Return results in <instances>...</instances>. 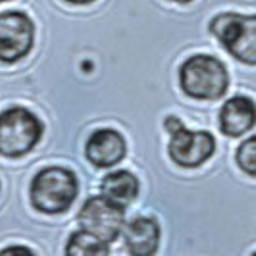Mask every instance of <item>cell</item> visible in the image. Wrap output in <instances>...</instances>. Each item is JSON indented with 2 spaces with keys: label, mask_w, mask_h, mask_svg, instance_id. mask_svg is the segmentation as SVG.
Listing matches in <instances>:
<instances>
[{
  "label": "cell",
  "mask_w": 256,
  "mask_h": 256,
  "mask_svg": "<svg viewBox=\"0 0 256 256\" xmlns=\"http://www.w3.org/2000/svg\"><path fill=\"white\" fill-rule=\"evenodd\" d=\"M77 194H79L77 176L72 170L62 166L40 170L29 187V198L33 208L46 216L68 212L77 200Z\"/></svg>",
  "instance_id": "1"
},
{
  "label": "cell",
  "mask_w": 256,
  "mask_h": 256,
  "mask_svg": "<svg viewBox=\"0 0 256 256\" xmlns=\"http://www.w3.org/2000/svg\"><path fill=\"white\" fill-rule=\"evenodd\" d=\"M180 87L194 100H220L230 89L228 68L216 56H189L180 68Z\"/></svg>",
  "instance_id": "2"
},
{
  "label": "cell",
  "mask_w": 256,
  "mask_h": 256,
  "mask_svg": "<svg viewBox=\"0 0 256 256\" xmlns=\"http://www.w3.org/2000/svg\"><path fill=\"white\" fill-rule=\"evenodd\" d=\"M44 126L24 106H14L0 114V156L22 158L37 146Z\"/></svg>",
  "instance_id": "3"
},
{
  "label": "cell",
  "mask_w": 256,
  "mask_h": 256,
  "mask_svg": "<svg viewBox=\"0 0 256 256\" xmlns=\"http://www.w3.org/2000/svg\"><path fill=\"white\" fill-rule=\"evenodd\" d=\"M210 31L233 58L246 66L256 64V18L252 14H218L210 22Z\"/></svg>",
  "instance_id": "4"
},
{
  "label": "cell",
  "mask_w": 256,
  "mask_h": 256,
  "mask_svg": "<svg viewBox=\"0 0 256 256\" xmlns=\"http://www.w3.org/2000/svg\"><path fill=\"white\" fill-rule=\"evenodd\" d=\"M77 224L79 230L89 231L96 239L112 244L122 235L126 224V208L116 204L104 194H96L83 202L77 214Z\"/></svg>",
  "instance_id": "5"
},
{
  "label": "cell",
  "mask_w": 256,
  "mask_h": 256,
  "mask_svg": "<svg viewBox=\"0 0 256 256\" xmlns=\"http://www.w3.org/2000/svg\"><path fill=\"white\" fill-rule=\"evenodd\" d=\"M35 44V24L26 12L0 14V62L16 64L24 60Z\"/></svg>",
  "instance_id": "6"
},
{
  "label": "cell",
  "mask_w": 256,
  "mask_h": 256,
  "mask_svg": "<svg viewBox=\"0 0 256 256\" xmlns=\"http://www.w3.org/2000/svg\"><path fill=\"white\" fill-rule=\"evenodd\" d=\"M216 152V139L208 131H191L185 126L170 133L168 154L180 168L194 170L208 162Z\"/></svg>",
  "instance_id": "7"
},
{
  "label": "cell",
  "mask_w": 256,
  "mask_h": 256,
  "mask_svg": "<svg viewBox=\"0 0 256 256\" xmlns=\"http://www.w3.org/2000/svg\"><path fill=\"white\" fill-rule=\"evenodd\" d=\"M128 154L126 137L116 129H96L85 144V156L98 170L118 166Z\"/></svg>",
  "instance_id": "8"
},
{
  "label": "cell",
  "mask_w": 256,
  "mask_h": 256,
  "mask_svg": "<svg viewBox=\"0 0 256 256\" xmlns=\"http://www.w3.org/2000/svg\"><path fill=\"white\" fill-rule=\"evenodd\" d=\"M124 243L131 254L137 256H152L158 252L162 230L160 224L150 216L133 218L129 224H124Z\"/></svg>",
  "instance_id": "9"
},
{
  "label": "cell",
  "mask_w": 256,
  "mask_h": 256,
  "mask_svg": "<svg viewBox=\"0 0 256 256\" xmlns=\"http://www.w3.org/2000/svg\"><path fill=\"white\" fill-rule=\"evenodd\" d=\"M220 129L228 137H243L256 122L254 100L250 96H233L220 110Z\"/></svg>",
  "instance_id": "10"
},
{
  "label": "cell",
  "mask_w": 256,
  "mask_h": 256,
  "mask_svg": "<svg viewBox=\"0 0 256 256\" xmlns=\"http://www.w3.org/2000/svg\"><path fill=\"white\" fill-rule=\"evenodd\" d=\"M139 191H141V183L137 180V176L131 174L129 170L110 172L108 176H104L102 183H100V192L104 196L124 208L139 196Z\"/></svg>",
  "instance_id": "11"
},
{
  "label": "cell",
  "mask_w": 256,
  "mask_h": 256,
  "mask_svg": "<svg viewBox=\"0 0 256 256\" xmlns=\"http://www.w3.org/2000/svg\"><path fill=\"white\" fill-rule=\"evenodd\" d=\"M110 252V244L96 239L89 231L77 230L72 233L66 244V254L70 256H106Z\"/></svg>",
  "instance_id": "12"
},
{
  "label": "cell",
  "mask_w": 256,
  "mask_h": 256,
  "mask_svg": "<svg viewBox=\"0 0 256 256\" xmlns=\"http://www.w3.org/2000/svg\"><path fill=\"white\" fill-rule=\"evenodd\" d=\"M237 164L243 170L248 178H254L256 176V139L254 137H248L244 139L239 148H237Z\"/></svg>",
  "instance_id": "13"
},
{
  "label": "cell",
  "mask_w": 256,
  "mask_h": 256,
  "mask_svg": "<svg viewBox=\"0 0 256 256\" xmlns=\"http://www.w3.org/2000/svg\"><path fill=\"white\" fill-rule=\"evenodd\" d=\"M14 252H22V254H33V250L31 248H27V246H6V248H2L0 250V254H14Z\"/></svg>",
  "instance_id": "14"
},
{
  "label": "cell",
  "mask_w": 256,
  "mask_h": 256,
  "mask_svg": "<svg viewBox=\"0 0 256 256\" xmlns=\"http://www.w3.org/2000/svg\"><path fill=\"white\" fill-rule=\"evenodd\" d=\"M68 4H76V6H87V4H92L96 0H66Z\"/></svg>",
  "instance_id": "15"
},
{
  "label": "cell",
  "mask_w": 256,
  "mask_h": 256,
  "mask_svg": "<svg viewBox=\"0 0 256 256\" xmlns=\"http://www.w3.org/2000/svg\"><path fill=\"white\" fill-rule=\"evenodd\" d=\"M172 2H176V4H189L192 0H172Z\"/></svg>",
  "instance_id": "16"
},
{
  "label": "cell",
  "mask_w": 256,
  "mask_h": 256,
  "mask_svg": "<svg viewBox=\"0 0 256 256\" xmlns=\"http://www.w3.org/2000/svg\"><path fill=\"white\" fill-rule=\"evenodd\" d=\"M0 2H8V0H0Z\"/></svg>",
  "instance_id": "17"
}]
</instances>
